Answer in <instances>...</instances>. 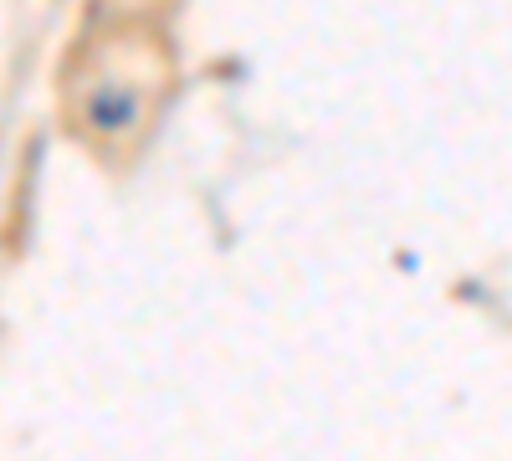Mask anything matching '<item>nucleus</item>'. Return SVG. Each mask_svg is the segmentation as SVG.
<instances>
[{"label": "nucleus", "instance_id": "1", "mask_svg": "<svg viewBox=\"0 0 512 461\" xmlns=\"http://www.w3.org/2000/svg\"><path fill=\"white\" fill-rule=\"evenodd\" d=\"M82 118H88L93 134H123L139 118V93L123 88V82H103V88H93L82 98Z\"/></svg>", "mask_w": 512, "mask_h": 461}]
</instances>
